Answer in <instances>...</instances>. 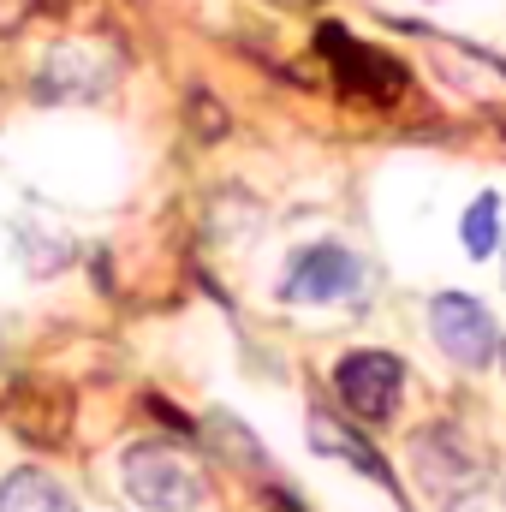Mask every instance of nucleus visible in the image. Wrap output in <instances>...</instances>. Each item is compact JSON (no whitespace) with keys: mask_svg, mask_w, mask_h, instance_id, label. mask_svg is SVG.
Segmentation results:
<instances>
[{"mask_svg":"<svg viewBox=\"0 0 506 512\" xmlns=\"http://www.w3.org/2000/svg\"><path fill=\"white\" fill-rule=\"evenodd\" d=\"M310 429H316V441H322V447H340V459H352L358 471H370V477H381V483H387V465H381V459H370V447H364L352 429H340V423H328V417H316Z\"/></svg>","mask_w":506,"mask_h":512,"instance_id":"obj_9","label":"nucleus"},{"mask_svg":"<svg viewBox=\"0 0 506 512\" xmlns=\"http://www.w3.org/2000/svg\"><path fill=\"white\" fill-rule=\"evenodd\" d=\"M429 328H435V346H441L453 364L483 370V364L495 358V316H489L471 292H441V298H429Z\"/></svg>","mask_w":506,"mask_h":512,"instance_id":"obj_4","label":"nucleus"},{"mask_svg":"<svg viewBox=\"0 0 506 512\" xmlns=\"http://www.w3.org/2000/svg\"><path fill=\"white\" fill-rule=\"evenodd\" d=\"M274 6H316V0H274Z\"/></svg>","mask_w":506,"mask_h":512,"instance_id":"obj_10","label":"nucleus"},{"mask_svg":"<svg viewBox=\"0 0 506 512\" xmlns=\"http://www.w3.org/2000/svg\"><path fill=\"white\" fill-rule=\"evenodd\" d=\"M334 393H340V405H346L352 417L381 423V417H393V405H399V393H405V364H399L393 352H376V346L346 352V358L334 364Z\"/></svg>","mask_w":506,"mask_h":512,"instance_id":"obj_3","label":"nucleus"},{"mask_svg":"<svg viewBox=\"0 0 506 512\" xmlns=\"http://www.w3.org/2000/svg\"><path fill=\"white\" fill-rule=\"evenodd\" d=\"M370 286V268L364 256L322 239V245H304V251L286 262L280 274V298L286 304H358Z\"/></svg>","mask_w":506,"mask_h":512,"instance_id":"obj_2","label":"nucleus"},{"mask_svg":"<svg viewBox=\"0 0 506 512\" xmlns=\"http://www.w3.org/2000/svg\"><path fill=\"white\" fill-rule=\"evenodd\" d=\"M0 512H72L66 501V489L48 477V471H12V477H0Z\"/></svg>","mask_w":506,"mask_h":512,"instance_id":"obj_7","label":"nucleus"},{"mask_svg":"<svg viewBox=\"0 0 506 512\" xmlns=\"http://www.w3.org/2000/svg\"><path fill=\"white\" fill-rule=\"evenodd\" d=\"M120 477H126V495L143 512H191L203 501L197 465L167 441H137L126 453V465H120Z\"/></svg>","mask_w":506,"mask_h":512,"instance_id":"obj_1","label":"nucleus"},{"mask_svg":"<svg viewBox=\"0 0 506 512\" xmlns=\"http://www.w3.org/2000/svg\"><path fill=\"white\" fill-rule=\"evenodd\" d=\"M459 245L477 256V262L495 256V245H501V197H495V191H483V197L465 209V221H459Z\"/></svg>","mask_w":506,"mask_h":512,"instance_id":"obj_8","label":"nucleus"},{"mask_svg":"<svg viewBox=\"0 0 506 512\" xmlns=\"http://www.w3.org/2000/svg\"><path fill=\"white\" fill-rule=\"evenodd\" d=\"M322 48H328L334 72H340V84H352V90H364V96H393V90L405 84L399 60H387L381 48L358 42V36H346L340 24H334V30H322Z\"/></svg>","mask_w":506,"mask_h":512,"instance_id":"obj_6","label":"nucleus"},{"mask_svg":"<svg viewBox=\"0 0 506 512\" xmlns=\"http://www.w3.org/2000/svg\"><path fill=\"white\" fill-rule=\"evenodd\" d=\"M108 90V60L96 48H48L36 66V102H90Z\"/></svg>","mask_w":506,"mask_h":512,"instance_id":"obj_5","label":"nucleus"},{"mask_svg":"<svg viewBox=\"0 0 506 512\" xmlns=\"http://www.w3.org/2000/svg\"><path fill=\"white\" fill-rule=\"evenodd\" d=\"M501 364H506V346H501Z\"/></svg>","mask_w":506,"mask_h":512,"instance_id":"obj_11","label":"nucleus"}]
</instances>
